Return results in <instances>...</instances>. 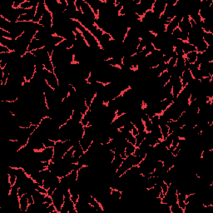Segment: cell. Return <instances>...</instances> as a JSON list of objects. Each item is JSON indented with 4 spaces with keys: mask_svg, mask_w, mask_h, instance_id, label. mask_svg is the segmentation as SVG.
I'll return each instance as SVG.
<instances>
[{
    "mask_svg": "<svg viewBox=\"0 0 213 213\" xmlns=\"http://www.w3.org/2000/svg\"><path fill=\"white\" fill-rule=\"evenodd\" d=\"M73 153H74V149H73V147L72 146L70 149L64 154V156H63V160L65 162H67V163H70L71 159H72V157L73 156Z\"/></svg>",
    "mask_w": 213,
    "mask_h": 213,
    "instance_id": "9a60e30c",
    "label": "cell"
},
{
    "mask_svg": "<svg viewBox=\"0 0 213 213\" xmlns=\"http://www.w3.org/2000/svg\"><path fill=\"white\" fill-rule=\"evenodd\" d=\"M38 24L42 27H44L46 29H50L53 26V13L47 9L43 15L42 17L40 22H38Z\"/></svg>",
    "mask_w": 213,
    "mask_h": 213,
    "instance_id": "3957f363",
    "label": "cell"
},
{
    "mask_svg": "<svg viewBox=\"0 0 213 213\" xmlns=\"http://www.w3.org/2000/svg\"><path fill=\"white\" fill-rule=\"evenodd\" d=\"M43 76L45 82L52 89L55 90L59 87V81L54 73H52V72L44 69L43 71Z\"/></svg>",
    "mask_w": 213,
    "mask_h": 213,
    "instance_id": "6da1fadb",
    "label": "cell"
},
{
    "mask_svg": "<svg viewBox=\"0 0 213 213\" xmlns=\"http://www.w3.org/2000/svg\"><path fill=\"white\" fill-rule=\"evenodd\" d=\"M29 207V199H28V196H27V193H26V194H23L22 196L19 197V207H20V211L22 212H27Z\"/></svg>",
    "mask_w": 213,
    "mask_h": 213,
    "instance_id": "52a82bcc",
    "label": "cell"
},
{
    "mask_svg": "<svg viewBox=\"0 0 213 213\" xmlns=\"http://www.w3.org/2000/svg\"><path fill=\"white\" fill-rule=\"evenodd\" d=\"M46 46L44 41L40 40V39H36V38H33L31 42L29 43V47H28V52L29 53H32L34 50L37 49H41L43 48Z\"/></svg>",
    "mask_w": 213,
    "mask_h": 213,
    "instance_id": "5b68a950",
    "label": "cell"
},
{
    "mask_svg": "<svg viewBox=\"0 0 213 213\" xmlns=\"http://www.w3.org/2000/svg\"><path fill=\"white\" fill-rule=\"evenodd\" d=\"M55 190H56V187H49L48 189V194H47V195H48V196H50V197H51Z\"/></svg>",
    "mask_w": 213,
    "mask_h": 213,
    "instance_id": "7402d4cb",
    "label": "cell"
},
{
    "mask_svg": "<svg viewBox=\"0 0 213 213\" xmlns=\"http://www.w3.org/2000/svg\"><path fill=\"white\" fill-rule=\"evenodd\" d=\"M182 89H183V86H182V83L180 78L172 83V94L175 98H177L179 96Z\"/></svg>",
    "mask_w": 213,
    "mask_h": 213,
    "instance_id": "8992f818",
    "label": "cell"
},
{
    "mask_svg": "<svg viewBox=\"0 0 213 213\" xmlns=\"http://www.w3.org/2000/svg\"><path fill=\"white\" fill-rule=\"evenodd\" d=\"M202 39L205 43H207L208 46L213 45V33H203Z\"/></svg>",
    "mask_w": 213,
    "mask_h": 213,
    "instance_id": "30bf717a",
    "label": "cell"
},
{
    "mask_svg": "<svg viewBox=\"0 0 213 213\" xmlns=\"http://www.w3.org/2000/svg\"><path fill=\"white\" fill-rule=\"evenodd\" d=\"M208 45L207 43L204 42L203 39H201L197 45H196V48H197V52L199 53H202L204 52H206L208 48Z\"/></svg>",
    "mask_w": 213,
    "mask_h": 213,
    "instance_id": "9c48e42d",
    "label": "cell"
},
{
    "mask_svg": "<svg viewBox=\"0 0 213 213\" xmlns=\"http://www.w3.org/2000/svg\"><path fill=\"white\" fill-rule=\"evenodd\" d=\"M178 28L180 29L182 33H189L191 30V25L190 22V17L189 15H185L183 16L181 21L178 24Z\"/></svg>",
    "mask_w": 213,
    "mask_h": 213,
    "instance_id": "277c9868",
    "label": "cell"
},
{
    "mask_svg": "<svg viewBox=\"0 0 213 213\" xmlns=\"http://www.w3.org/2000/svg\"><path fill=\"white\" fill-rule=\"evenodd\" d=\"M197 51L195 52H191V53H188L185 54V57L187 59V61L191 64H194L195 62L197 61Z\"/></svg>",
    "mask_w": 213,
    "mask_h": 213,
    "instance_id": "5bb4252c",
    "label": "cell"
},
{
    "mask_svg": "<svg viewBox=\"0 0 213 213\" xmlns=\"http://www.w3.org/2000/svg\"><path fill=\"white\" fill-rule=\"evenodd\" d=\"M192 79H193V77L191 75V72L189 71V69H186V70L182 73L181 77V81L183 88H185V87L187 86L188 83H190Z\"/></svg>",
    "mask_w": 213,
    "mask_h": 213,
    "instance_id": "ba28073f",
    "label": "cell"
},
{
    "mask_svg": "<svg viewBox=\"0 0 213 213\" xmlns=\"http://www.w3.org/2000/svg\"><path fill=\"white\" fill-rule=\"evenodd\" d=\"M177 204L179 207H181V209L183 211H185V208H186V206H187V203L185 202L184 201L181 200H177Z\"/></svg>",
    "mask_w": 213,
    "mask_h": 213,
    "instance_id": "d6986e66",
    "label": "cell"
},
{
    "mask_svg": "<svg viewBox=\"0 0 213 213\" xmlns=\"http://www.w3.org/2000/svg\"><path fill=\"white\" fill-rule=\"evenodd\" d=\"M83 115L81 113V112H80L79 110H77V109H74V110H73V115H72V117H71V118L73 119V121L76 122L77 123H79V122H81V120L83 119Z\"/></svg>",
    "mask_w": 213,
    "mask_h": 213,
    "instance_id": "7c38bea8",
    "label": "cell"
},
{
    "mask_svg": "<svg viewBox=\"0 0 213 213\" xmlns=\"http://www.w3.org/2000/svg\"><path fill=\"white\" fill-rule=\"evenodd\" d=\"M53 198V203L56 207V210L58 213H60L61 208L63 207V205L64 203V192H62L59 191L57 188H56V190L54 191L53 195L51 196Z\"/></svg>",
    "mask_w": 213,
    "mask_h": 213,
    "instance_id": "7a4b0ae2",
    "label": "cell"
},
{
    "mask_svg": "<svg viewBox=\"0 0 213 213\" xmlns=\"http://www.w3.org/2000/svg\"><path fill=\"white\" fill-rule=\"evenodd\" d=\"M132 133L133 134L134 137H136V136H137L138 134H139V132H138V130H137V128L136 127H135V125H134L133 127H132Z\"/></svg>",
    "mask_w": 213,
    "mask_h": 213,
    "instance_id": "44dd1931",
    "label": "cell"
},
{
    "mask_svg": "<svg viewBox=\"0 0 213 213\" xmlns=\"http://www.w3.org/2000/svg\"><path fill=\"white\" fill-rule=\"evenodd\" d=\"M135 150H136V146H134L133 144H132V143H127V144H126V146H125V151H124V153L125 154H126L127 157V156L133 155Z\"/></svg>",
    "mask_w": 213,
    "mask_h": 213,
    "instance_id": "8fae6325",
    "label": "cell"
},
{
    "mask_svg": "<svg viewBox=\"0 0 213 213\" xmlns=\"http://www.w3.org/2000/svg\"><path fill=\"white\" fill-rule=\"evenodd\" d=\"M44 202H46V203L48 204H53V198H52V197H50V196H46L45 197V199H44Z\"/></svg>",
    "mask_w": 213,
    "mask_h": 213,
    "instance_id": "ffe728a7",
    "label": "cell"
},
{
    "mask_svg": "<svg viewBox=\"0 0 213 213\" xmlns=\"http://www.w3.org/2000/svg\"><path fill=\"white\" fill-rule=\"evenodd\" d=\"M160 128H161V132H162V137H163V140H165L167 137H168L169 135V127L166 125H162V126H160Z\"/></svg>",
    "mask_w": 213,
    "mask_h": 213,
    "instance_id": "2e32d148",
    "label": "cell"
},
{
    "mask_svg": "<svg viewBox=\"0 0 213 213\" xmlns=\"http://www.w3.org/2000/svg\"><path fill=\"white\" fill-rule=\"evenodd\" d=\"M43 145H44L45 148H49V147H54L55 144H56V142L53 140H52L50 138H46L43 141Z\"/></svg>",
    "mask_w": 213,
    "mask_h": 213,
    "instance_id": "e0dca14e",
    "label": "cell"
},
{
    "mask_svg": "<svg viewBox=\"0 0 213 213\" xmlns=\"http://www.w3.org/2000/svg\"><path fill=\"white\" fill-rule=\"evenodd\" d=\"M12 53L9 48L4 47L3 45H0V53Z\"/></svg>",
    "mask_w": 213,
    "mask_h": 213,
    "instance_id": "ac0fdd59",
    "label": "cell"
},
{
    "mask_svg": "<svg viewBox=\"0 0 213 213\" xmlns=\"http://www.w3.org/2000/svg\"><path fill=\"white\" fill-rule=\"evenodd\" d=\"M182 51H183L184 54H187L188 53H191V52L197 51V48L193 45L190 44L189 43L186 42L183 43V46H182Z\"/></svg>",
    "mask_w": 213,
    "mask_h": 213,
    "instance_id": "4fadbf2b",
    "label": "cell"
}]
</instances>
